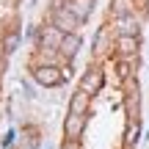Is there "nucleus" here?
Wrapping results in <instances>:
<instances>
[{"label":"nucleus","instance_id":"f257e3e1","mask_svg":"<svg viewBox=\"0 0 149 149\" xmlns=\"http://www.w3.org/2000/svg\"><path fill=\"white\" fill-rule=\"evenodd\" d=\"M53 25L58 28V31H64V33H74V28L80 25V19L74 17V11L69 8V6H55V11H53Z\"/></svg>","mask_w":149,"mask_h":149},{"label":"nucleus","instance_id":"f03ea898","mask_svg":"<svg viewBox=\"0 0 149 149\" xmlns=\"http://www.w3.org/2000/svg\"><path fill=\"white\" fill-rule=\"evenodd\" d=\"M33 77H36L42 86H58L61 80H64V74H61L58 66L47 64V66H36V69H33Z\"/></svg>","mask_w":149,"mask_h":149},{"label":"nucleus","instance_id":"7ed1b4c3","mask_svg":"<svg viewBox=\"0 0 149 149\" xmlns=\"http://www.w3.org/2000/svg\"><path fill=\"white\" fill-rule=\"evenodd\" d=\"M88 102H91V94H86L83 88H77V91L72 94L69 113H74V116H86V111H88Z\"/></svg>","mask_w":149,"mask_h":149},{"label":"nucleus","instance_id":"20e7f679","mask_svg":"<svg viewBox=\"0 0 149 149\" xmlns=\"http://www.w3.org/2000/svg\"><path fill=\"white\" fill-rule=\"evenodd\" d=\"M83 124H86V116H74V113H69V119H66V124H64V133H66V138H80V133H83Z\"/></svg>","mask_w":149,"mask_h":149},{"label":"nucleus","instance_id":"39448f33","mask_svg":"<svg viewBox=\"0 0 149 149\" xmlns=\"http://www.w3.org/2000/svg\"><path fill=\"white\" fill-rule=\"evenodd\" d=\"M61 53L66 55V58H72V55H77V50H80V36L77 33H64V39H61Z\"/></svg>","mask_w":149,"mask_h":149},{"label":"nucleus","instance_id":"423d86ee","mask_svg":"<svg viewBox=\"0 0 149 149\" xmlns=\"http://www.w3.org/2000/svg\"><path fill=\"white\" fill-rule=\"evenodd\" d=\"M69 8L74 11V17H77L80 22H86L91 17V8H94V0H72Z\"/></svg>","mask_w":149,"mask_h":149},{"label":"nucleus","instance_id":"0eeeda50","mask_svg":"<svg viewBox=\"0 0 149 149\" xmlns=\"http://www.w3.org/2000/svg\"><path fill=\"white\" fill-rule=\"evenodd\" d=\"M100 86H102V72H100V69H94V72H88V74L83 77L80 88H83L86 94H94V91H100Z\"/></svg>","mask_w":149,"mask_h":149},{"label":"nucleus","instance_id":"6e6552de","mask_svg":"<svg viewBox=\"0 0 149 149\" xmlns=\"http://www.w3.org/2000/svg\"><path fill=\"white\" fill-rule=\"evenodd\" d=\"M116 47H119V53H122L124 58H127V55H135V50H138V39H135V36H119Z\"/></svg>","mask_w":149,"mask_h":149},{"label":"nucleus","instance_id":"1a4fd4ad","mask_svg":"<svg viewBox=\"0 0 149 149\" xmlns=\"http://www.w3.org/2000/svg\"><path fill=\"white\" fill-rule=\"evenodd\" d=\"M119 33L122 36H138V22L133 17H119Z\"/></svg>","mask_w":149,"mask_h":149},{"label":"nucleus","instance_id":"9d476101","mask_svg":"<svg viewBox=\"0 0 149 149\" xmlns=\"http://www.w3.org/2000/svg\"><path fill=\"white\" fill-rule=\"evenodd\" d=\"M61 39H64V31H58V28H47V31L42 33V42L44 44H53V47H61Z\"/></svg>","mask_w":149,"mask_h":149},{"label":"nucleus","instance_id":"9b49d317","mask_svg":"<svg viewBox=\"0 0 149 149\" xmlns=\"http://www.w3.org/2000/svg\"><path fill=\"white\" fill-rule=\"evenodd\" d=\"M116 14L119 17H130V0H116Z\"/></svg>","mask_w":149,"mask_h":149},{"label":"nucleus","instance_id":"f8f14e48","mask_svg":"<svg viewBox=\"0 0 149 149\" xmlns=\"http://www.w3.org/2000/svg\"><path fill=\"white\" fill-rule=\"evenodd\" d=\"M116 69H119V77H122V80H127V77H130V64H127V61H122Z\"/></svg>","mask_w":149,"mask_h":149},{"label":"nucleus","instance_id":"ddd939ff","mask_svg":"<svg viewBox=\"0 0 149 149\" xmlns=\"http://www.w3.org/2000/svg\"><path fill=\"white\" fill-rule=\"evenodd\" d=\"M72 149H74V146H72Z\"/></svg>","mask_w":149,"mask_h":149}]
</instances>
